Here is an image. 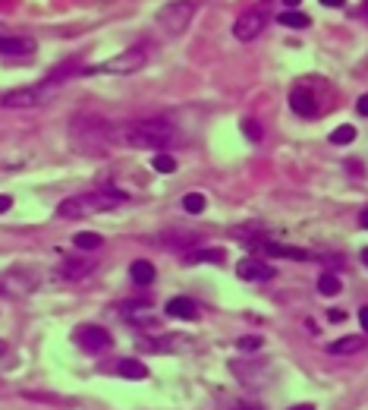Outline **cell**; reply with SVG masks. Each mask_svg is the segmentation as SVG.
Wrapping results in <instances>:
<instances>
[{
	"label": "cell",
	"mask_w": 368,
	"mask_h": 410,
	"mask_svg": "<svg viewBox=\"0 0 368 410\" xmlns=\"http://www.w3.org/2000/svg\"><path fill=\"white\" fill-rule=\"evenodd\" d=\"M113 136L129 149L160 151V149H170L176 142V126L160 117H142V120H129V124L117 126Z\"/></svg>",
	"instance_id": "1"
},
{
	"label": "cell",
	"mask_w": 368,
	"mask_h": 410,
	"mask_svg": "<svg viewBox=\"0 0 368 410\" xmlns=\"http://www.w3.org/2000/svg\"><path fill=\"white\" fill-rule=\"evenodd\" d=\"M331 86L318 76H302L293 89H290V108H293L299 117L315 120L324 111H331Z\"/></svg>",
	"instance_id": "2"
},
{
	"label": "cell",
	"mask_w": 368,
	"mask_h": 410,
	"mask_svg": "<svg viewBox=\"0 0 368 410\" xmlns=\"http://www.w3.org/2000/svg\"><path fill=\"white\" fill-rule=\"evenodd\" d=\"M120 202H126V193H120V189H113V186H104V189H95V193H82V196L63 199L57 215L60 218H86V215H95V211L117 209Z\"/></svg>",
	"instance_id": "3"
},
{
	"label": "cell",
	"mask_w": 368,
	"mask_h": 410,
	"mask_svg": "<svg viewBox=\"0 0 368 410\" xmlns=\"http://www.w3.org/2000/svg\"><path fill=\"white\" fill-rule=\"evenodd\" d=\"M195 16V4L193 0H173V4H164L160 6V13L155 16V22L164 32L170 35H183L189 29V22Z\"/></svg>",
	"instance_id": "4"
},
{
	"label": "cell",
	"mask_w": 368,
	"mask_h": 410,
	"mask_svg": "<svg viewBox=\"0 0 368 410\" xmlns=\"http://www.w3.org/2000/svg\"><path fill=\"white\" fill-rule=\"evenodd\" d=\"M73 341L76 347H82L86 354H104L113 347V338L104 325H95V322H82L73 329Z\"/></svg>",
	"instance_id": "5"
},
{
	"label": "cell",
	"mask_w": 368,
	"mask_h": 410,
	"mask_svg": "<svg viewBox=\"0 0 368 410\" xmlns=\"http://www.w3.org/2000/svg\"><path fill=\"white\" fill-rule=\"evenodd\" d=\"M53 89L57 86H51V82H41V86H32V89H13V92L0 95V108H38V104L48 101Z\"/></svg>",
	"instance_id": "6"
},
{
	"label": "cell",
	"mask_w": 368,
	"mask_h": 410,
	"mask_svg": "<svg viewBox=\"0 0 368 410\" xmlns=\"http://www.w3.org/2000/svg\"><path fill=\"white\" fill-rule=\"evenodd\" d=\"M145 60H148L145 48H129V51H123V54H117L113 60H107V64L86 66L82 73H136V70H142L145 66Z\"/></svg>",
	"instance_id": "7"
},
{
	"label": "cell",
	"mask_w": 368,
	"mask_h": 410,
	"mask_svg": "<svg viewBox=\"0 0 368 410\" xmlns=\"http://www.w3.org/2000/svg\"><path fill=\"white\" fill-rule=\"evenodd\" d=\"M265 22H267V16H265L262 6L245 10V13H240V19L233 22V35L240 38V41H252V38H258L265 32Z\"/></svg>",
	"instance_id": "8"
},
{
	"label": "cell",
	"mask_w": 368,
	"mask_h": 410,
	"mask_svg": "<svg viewBox=\"0 0 368 410\" xmlns=\"http://www.w3.org/2000/svg\"><path fill=\"white\" fill-rule=\"evenodd\" d=\"M38 51L35 38H13V35H0V54L4 57H32Z\"/></svg>",
	"instance_id": "9"
},
{
	"label": "cell",
	"mask_w": 368,
	"mask_h": 410,
	"mask_svg": "<svg viewBox=\"0 0 368 410\" xmlns=\"http://www.w3.org/2000/svg\"><path fill=\"white\" fill-rule=\"evenodd\" d=\"M236 275H240L242 281H258V284H262V281H271L277 271H274L267 262L252 259V256H249V259H242L240 265H236Z\"/></svg>",
	"instance_id": "10"
},
{
	"label": "cell",
	"mask_w": 368,
	"mask_h": 410,
	"mask_svg": "<svg viewBox=\"0 0 368 410\" xmlns=\"http://www.w3.org/2000/svg\"><path fill=\"white\" fill-rule=\"evenodd\" d=\"M164 313L170 319H186V322H195V319L202 316V309H198V303L193 297H173L170 303H167Z\"/></svg>",
	"instance_id": "11"
},
{
	"label": "cell",
	"mask_w": 368,
	"mask_h": 410,
	"mask_svg": "<svg viewBox=\"0 0 368 410\" xmlns=\"http://www.w3.org/2000/svg\"><path fill=\"white\" fill-rule=\"evenodd\" d=\"M76 73H82V64L76 57H70V60H63L60 66H53V70L44 76V82H51V86H60V82H66L70 76H76Z\"/></svg>",
	"instance_id": "12"
},
{
	"label": "cell",
	"mask_w": 368,
	"mask_h": 410,
	"mask_svg": "<svg viewBox=\"0 0 368 410\" xmlns=\"http://www.w3.org/2000/svg\"><path fill=\"white\" fill-rule=\"evenodd\" d=\"M95 271V262L86 259V262H79V259H66L63 265H60V275H63L66 281H82L86 275H91Z\"/></svg>",
	"instance_id": "13"
},
{
	"label": "cell",
	"mask_w": 368,
	"mask_h": 410,
	"mask_svg": "<svg viewBox=\"0 0 368 410\" xmlns=\"http://www.w3.org/2000/svg\"><path fill=\"white\" fill-rule=\"evenodd\" d=\"M365 347V338L362 335H349V338H340L334 344H327V354L334 356H349V354H359Z\"/></svg>",
	"instance_id": "14"
},
{
	"label": "cell",
	"mask_w": 368,
	"mask_h": 410,
	"mask_svg": "<svg viewBox=\"0 0 368 410\" xmlns=\"http://www.w3.org/2000/svg\"><path fill=\"white\" fill-rule=\"evenodd\" d=\"M155 265H151L148 259H136L133 265H129V278L136 281V284L139 287H145V284H151V281H155Z\"/></svg>",
	"instance_id": "15"
},
{
	"label": "cell",
	"mask_w": 368,
	"mask_h": 410,
	"mask_svg": "<svg viewBox=\"0 0 368 410\" xmlns=\"http://www.w3.org/2000/svg\"><path fill=\"white\" fill-rule=\"evenodd\" d=\"M117 373L123 379H148V366L142 360H136V356H126V360H120Z\"/></svg>",
	"instance_id": "16"
},
{
	"label": "cell",
	"mask_w": 368,
	"mask_h": 410,
	"mask_svg": "<svg viewBox=\"0 0 368 410\" xmlns=\"http://www.w3.org/2000/svg\"><path fill=\"white\" fill-rule=\"evenodd\" d=\"M267 253L283 256V259H293V262H309V259H315V256L305 253V249H296V246H277V243H267Z\"/></svg>",
	"instance_id": "17"
},
{
	"label": "cell",
	"mask_w": 368,
	"mask_h": 410,
	"mask_svg": "<svg viewBox=\"0 0 368 410\" xmlns=\"http://www.w3.org/2000/svg\"><path fill=\"white\" fill-rule=\"evenodd\" d=\"M343 291V284H340V278L331 275V271H324V275L318 278V294L321 297H337V294Z\"/></svg>",
	"instance_id": "18"
},
{
	"label": "cell",
	"mask_w": 368,
	"mask_h": 410,
	"mask_svg": "<svg viewBox=\"0 0 368 410\" xmlns=\"http://www.w3.org/2000/svg\"><path fill=\"white\" fill-rule=\"evenodd\" d=\"M280 26H290V29H309L312 26V19L305 16V13H299V10H283L280 16H277Z\"/></svg>",
	"instance_id": "19"
},
{
	"label": "cell",
	"mask_w": 368,
	"mask_h": 410,
	"mask_svg": "<svg viewBox=\"0 0 368 410\" xmlns=\"http://www.w3.org/2000/svg\"><path fill=\"white\" fill-rule=\"evenodd\" d=\"M180 205L189 211V215H202V211L208 209V199H205L202 193H186V196H183V202H180Z\"/></svg>",
	"instance_id": "20"
},
{
	"label": "cell",
	"mask_w": 368,
	"mask_h": 410,
	"mask_svg": "<svg viewBox=\"0 0 368 410\" xmlns=\"http://www.w3.org/2000/svg\"><path fill=\"white\" fill-rule=\"evenodd\" d=\"M76 249H86V253H91V249H101V234H88V231H82V234H76Z\"/></svg>",
	"instance_id": "21"
},
{
	"label": "cell",
	"mask_w": 368,
	"mask_h": 410,
	"mask_svg": "<svg viewBox=\"0 0 368 410\" xmlns=\"http://www.w3.org/2000/svg\"><path fill=\"white\" fill-rule=\"evenodd\" d=\"M189 265L195 262H224V249H198V253H189L186 256Z\"/></svg>",
	"instance_id": "22"
},
{
	"label": "cell",
	"mask_w": 368,
	"mask_h": 410,
	"mask_svg": "<svg viewBox=\"0 0 368 410\" xmlns=\"http://www.w3.org/2000/svg\"><path fill=\"white\" fill-rule=\"evenodd\" d=\"M352 139H356V126H349V124L337 126V130L331 133V146H349Z\"/></svg>",
	"instance_id": "23"
},
{
	"label": "cell",
	"mask_w": 368,
	"mask_h": 410,
	"mask_svg": "<svg viewBox=\"0 0 368 410\" xmlns=\"http://www.w3.org/2000/svg\"><path fill=\"white\" fill-rule=\"evenodd\" d=\"M151 168L158 174H173L176 171V158L173 155H155L151 158Z\"/></svg>",
	"instance_id": "24"
},
{
	"label": "cell",
	"mask_w": 368,
	"mask_h": 410,
	"mask_svg": "<svg viewBox=\"0 0 368 410\" xmlns=\"http://www.w3.org/2000/svg\"><path fill=\"white\" fill-rule=\"evenodd\" d=\"M242 133L249 136L252 142H258L262 139V124H258V120H242Z\"/></svg>",
	"instance_id": "25"
},
{
	"label": "cell",
	"mask_w": 368,
	"mask_h": 410,
	"mask_svg": "<svg viewBox=\"0 0 368 410\" xmlns=\"http://www.w3.org/2000/svg\"><path fill=\"white\" fill-rule=\"evenodd\" d=\"M262 347V338L252 335V338H240V351H258Z\"/></svg>",
	"instance_id": "26"
},
{
	"label": "cell",
	"mask_w": 368,
	"mask_h": 410,
	"mask_svg": "<svg viewBox=\"0 0 368 410\" xmlns=\"http://www.w3.org/2000/svg\"><path fill=\"white\" fill-rule=\"evenodd\" d=\"M356 111L362 114V117H368V92H365V95H362V98H359V101H356Z\"/></svg>",
	"instance_id": "27"
},
{
	"label": "cell",
	"mask_w": 368,
	"mask_h": 410,
	"mask_svg": "<svg viewBox=\"0 0 368 410\" xmlns=\"http://www.w3.org/2000/svg\"><path fill=\"white\" fill-rule=\"evenodd\" d=\"M233 410H267V407H262V404H252V401H242V404H236Z\"/></svg>",
	"instance_id": "28"
},
{
	"label": "cell",
	"mask_w": 368,
	"mask_h": 410,
	"mask_svg": "<svg viewBox=\"0 0 368 410\" xmlns=\"http://www.w3.org/2000/svg\"><path fill=\"white\" fill-rule=\"evenodd\" d=\"M359 325H362V329L368 331V306H362V309H359Z\"/></svg>",
	"instance_id": "29"
},
{
	"label": "cell",
	"mask_w": 368,
	"mask_h": 410,
	"mask_svg": "<svg viewBox=\"0 0 368 410\" xmlns=\"http://www.w3.org/2000/svg\"><path fill=\"white\" fill-rule=\"evenodd\" d=\"M10 205H13L10 196H0V215H4V211H10Z\"/></svg>",
	"instance_id": "30"
},
{
	"label": "cell",
	"mask_w": 368,
	"mask_h": 410,
	"mask_svg": "<svg viewBox=\"0 0 368 410\" xmlns=\"http://www.w3.org/2000/svg\"><path fill=\"white\" fill-rule=\"evenodd\" d=\"M321 4H324V6H331V10H340V6L347 4V0H321Z\"/></svg>",
	"instance_id": "31"
},
{
	"label": "cell",
	"mask_w": 368,
	"mask_h": 410,
	"mask_svg": "<svg viewBox=\"0 0 368 410\" xmlns=\"http://www.w3.org/2000/svg\"><path fill=\"white\" fill-rule=\"evenodd\" d=\"M359 224H362V227H368V205H365L362 211H359Z\"/></svg>",
	"instance_id": "32"
},
{
	"label": "cell",
	"mask_w": 368,
	"mask_h": 410,
	"mask_svg": "<svg viewBox=\"0 0 368 410\" xmlns=\"http://www.w3.org/2000/svg\"><path fill=\"white\" fill-rule=\"evenodd\" d=\"M290 410H315L312 404H296V407H290Z\"/></svg>",
	"instance_id": "33"
},
{
	"label": "cell",
	"mask_w": 368,
	"mask_h": 410,
	"mask_svg": "<svg viewBox=\"0 0 368 410\" xmlns=\"http://www.w3.org/2000/svg\"><path fill=\"white\" fill-rule=\"evenodd\" d=\"M283 4H287L290 10H293V6H299V4H302V0H283Z\"/></svg>",
	"instance_id": "34"
},
{
	"label": "cell",
	"mask_w": 368,
	"mask_h": 410,
	"mask_svg": "<svg viewBox=\"0 0 368 410\" xmlns=\"http://www.w3.org/2000/svg\"><path fill=\"white\" fill-rule=\"evenodd\" d=\"M6 354V341H0V356H4Z\"/></svg>",
	"instance_id": "35"
},
{
	"label": "cell",
	"mask_w": 368,
	"mask_h": 410,
	"mask_svg": "<svg viewBox=\"0 0 368 410\" xmlns=\"http://www.w3.org/2000/svg\"><path fill=\"white\" fill-rule=\"evenodd\" d=\"M362 16L368 19V0H365V4H362Z\"/></svg>",
	"instance_id": "36"
},
{
	"label": "cell",
	"mask_w": 368,
	"mask_h": 410,
	"mask_svg": "<svg viewBox=\"0 0 368 410\" xmlns=\"http://www.w3.org/2000/svg\"><path fill=\"white\" fill-rule=\"evenodd\" d=\"M362 262L368 265V249H362Z\"/></svg>",
	"instance_id": "37"
}]
</instances>
